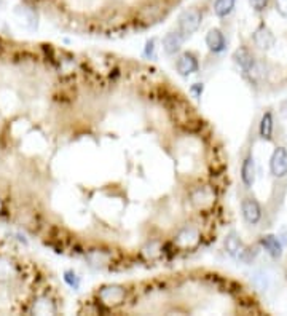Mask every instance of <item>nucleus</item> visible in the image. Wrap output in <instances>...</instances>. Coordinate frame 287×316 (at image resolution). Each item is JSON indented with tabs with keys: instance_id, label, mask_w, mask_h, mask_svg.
I'll use <instances>...</instances> for the list:
<instances>
[{
	"instance_id": "obj_1",
	"label": "nucleus",
	"mask_w": 287,
	"mask_h": 316,
	"mask_svg": "<svg viewBox=\"0 0 287 316\" xmlns=\"http://www.w3.org/2000/svg\"><path fill=\"white\" fill-rule=\"evenodd\" d=\"M168 11H169V5L166 0H147V2H144L137 7L134 18L139 24L150 26L164 18Z\"/></svg>"
},
{
	"instance_id": "obj_2",
	"label": "nucleus",
	"mask_w": 287,
	"mask_h": 316,
	"mask_svg": "<svg viewBox=\"0 0 287 316\" xmlns=\"http://www.w3.org/2000/svg\"><path fill=\"white\" fill-rule=\"evenodd\" d=\"M201 22H203V11L198 8H190L180 13V16L177 19V29L185 37H190L200 29Z\"/></svg>"
},
{
	"instance_id": "obj_3",
	"label": "nucleus",
	"mask_w": 287,
	"mask_h": 316,
	"mask_svg": "<svg viewBox=\"0 0 287 316\" xmlns=\"http://www.w3.org/2000/svg\"><path fill=\"white\" fill-rule=\"evenodd\" d=\"M98 299L102 305L106 307H118L122 305L125 299H126V287L120 284H110V286H104L99 289Z\"/></svg>"
},
{
	"instance_id": "obj_4",
	"label": "nucleus",
	"mask_w": 287,
	"mask_h": 316,
	"mask_svg": "<svg viewBox=\"0 0 287 316\" xmlns=\"http://www.w3.org/2000/svg\"><path fill=\"white\" fill-rule=\"evenodd\" d=\"M200 69L198 58L192 51H184L176 59V71L180 77H188L192 74H197Z\"/></svg>"
},
{
	"instance_id": "obj_5",
	"label": "nucleus",
	"mask_w": 287,
	"mask_h": 316,
	"mask_svg": "<svg viewBox=\"0 0 287 316\" xmlns=\"http://www.w3.org/2000/svg\"><path fill=\"white\" fill-rule=\"evenodd\" d=\"M187 40V37L182 34L179 29L176 31H169L161 40V47H163V51L166 53V55L169 56H174L177 55V53L180 51L182 45H184V42Z\"/></svg>"
},
{
	"instance_id": "obj_6",
	"label": "nucleus",
	"mask_w": 287,
	"mask_h": 316,
	"mask_svg": "<svg viewBox=\"0 0 287 316\" xmlns=\"http://www.w3.org/2000/svg\"><path fill=\"white\" fill-rule=\"evenodd\" d=\"M270 171L275 177L287 176V149L278 147L275 149L270 160Z\"/></svg>"
},
{
	"instance_id": "obj_7",
	"label": "nucleus",
	"mask_w": 287,
	"mask_h": 316,
	"mask_svg": "<svg viewBox=\"0 0 287 316\" xmlns=\"http://www.w3.org/2000/svg\"><path fill=\"white\" fill-rule=\"evenodd\" d=\"M241 213L249 225H257L262 219V208L255 198H244L241 203Z\"/></svg>"
},
{
	"instance_id": "obj_8",
	"label": "nucleus",
	"mask_w": 287,
	"mask_h": 316,
	"mask_svg": "<svg viewBox=\"0 0 287 316\" xmlns=\"http://www.w3.org/2000/svg\"><path fill=\"white\" fill-rule=\"evenodd\" d=\"M252 40H254L257 48H260V50H270V48L275 47L276 38H275V35H273V32L267 28V26L262 24V26H258V29L254 32Z\"/></svg>"
},
{
	"instance_id": "obj_9",
	"label": "nucleus",
	"mask_w": 287,
	"mask_h": 316,
	"mask_svg": "<svg viewBox=\"0 0 287 316\" xmlns=\"http://www.w3.org/2000/svg\"><path fill=\"white\" fill-rule=\"evenodd\" d=\"M206 45L212 53H222L227 47V40H225V35L222 34L220 29H211L209 32L206 34Z\"/></svg>"
},
{
	"instance_id": "obj_10",
	"label": "nucleus",
	"mask_w": 287,
	"mask_h": 316,
	"mask_svg": "<svg viewBox=\"0 0 287 316\" xmlns=\"http://www.w3.org/2000/svg\"><path fill=\"white\" fill-rule=\"evenodd\" d=\"M241 180L247 189H251L254 186V182H255V162H254L252 155H247L244 158L243 165H241Z\"/></svg>"
},
{
	"instance_id": "obj_11",
	"label": "nucleus",
	"mask_w": 287,
	"mask_h": 316,
	"mask_svg": "<svg viewBox=\"0 0 287 316\" xmlns=\"http://www.w3.org/2000/svg\"><path fill=\"white\" fill-rule=\"evenodd\" d=\"M260 244L265 249V251L273 257V259H279L282 256V243L276 235H265L260 240Z\"/></svg>"
},
{
	"instance_id": "obj_12",
	"label": "nucleus",
	"mask_w": 287,
	"mask_h": 316,
	"mask_svg": "<svg viewBox=\"0 0 287 316\" xmlns=\"http://www.w3.org/2000/svg\"><path fill=\"white\" fill-rule=\"evenodd\" d=\"M233 59H234V62H236L246 74H249V72L254 69V65H255L254 56H252L247 50H244V48H241V50H238L236 53H234Z\"/></svg>"
},
{
	"instance_id": "obj_13",
	"label": "nucleus",
	"mask_w": 287,
	"mask_h": 316,
	"mask_svg": "<svg viewBox=\"0 0 287 316\" xmlns=\"http://www.w3.org/2000/svg\"><path fill=\"white\" fill-rule=\"evenodd\" d=\"M190 198H192V203L197 206V208H203L206 203L211 205V200H212V193L209 189L206 187H198L195 189L192 193H190Z\"/></svg>"
},
{
	"instance_id": "obj_14",
	"label": "nucleus",
	"mask_w": 287,
	"mask_h": 316,
	"mask_svg": "<svg viewBox=\"0 0 287 316\" xmlns=\"http://www.w3.org/2000/svg\"><path fill=\"white\" fill-rule=\"evenodd\" d=\"M273 126H275V122H273L271 112L264 114L262 120H260V125H258V134H260V138L265 139V141H271V138H273Z\"/></svg>"
},
{
	"instance_id": "obj_15",
	"label": "nucleus",
	"mask_w": 287,
	"mask_h": 316,
	"mask_svg": "<svg viewBox=\"0 0 287 316\" xmlns=\"http://www.w3.org/2000/svg\"><path fill=\"white\" fill-rule=\"evenodd\" d=\"M236 0H216L214 2V13L219 18H227L234 8Z\"/></svg>"
},
{
	"instance_id": "obj_16",
	"label": "nucleus",
	"mask_w": 287,
	"mask_h": 316,
	"mask_svg": "<svg viewBox=\"0 0 287 316\" xmlns=\"http://www.w3.org/2000/svg\"><path fill=\"white\" fill-rule=\"evenodd\" d=\"M64 283H66L69 287H72L74 291H78L82 286V278L74 270H66L64 272Z\"/></svg>"
},
{
	"instance_id": "obj_17",
	"label": "nucleus",
	"mask_w": 287,
	"mask_h": 316,
	"mask_svg": "<svg viewBox=\"0 0 287 316\" xmlns=\"http://www.w3.org/2000/svg\"><path fill=\"white\" fill-rule=\"evenodd\" d=\"M225 247H227V251H228L230 256H238L240 253H243L241 251V241H240V238H236V235L234 233H231L227 238Z\"/></svg>"
},
{
	"instance_id": "obj_18",
	"label": "nucleus",
	"mask_w": 287,
	"mask_h": 316,
	"mask_svg": "<svg viewBox=\"0 0 287 316\" xmlns=\"http://www.w3.org/2000/svg\"><path fill=\"white\" fill-rule=\"evenodd\" d=\"M155 51H156V40L155 38H149L146 42V47H144V56L147 59H155Z\"/></svg>"
},
{
	"instance_id": "obj_19",
	"label": "nucleus",
	"mask_w": 287,
	"mask_h": 316,
	"mask_svg": "<svg viewBox=\"0 0 287 316\" xmlns=\"http://www.w3.org/2000/svg\"><path fill=\"white\" fill-rule=\"evenodd\" d=\"M188 91H190V95H192L195 99H200L201 95H203V91H204V83H200V82L193 83Z\"/></svg>"
},
{
	"instance_id": "obj_20",
	"label": "nucleus",
	"mask_w": 287,
	"mask_h": 316,
	"mask_svg": "<svg viewBox=\"0 0 287 316\" xmlns=\"http://www.w3.org/2000/svg\"><path fill=\"white\" fill-rule=\"evenodd\" d=\"M11 275V265L5 260H0V280H5Z\"/></svg>"
},
{
	"instance_id": "obj_21",
	"label": "nucleus",
	"mask_w": 287,
	"mask_h": 316,
	"mask_svg": "<svg viewBox=\"0 0 287 316\" xmlns=\"http://www.w3.org/2000/svg\"><path fill=\"white\" fill-rule=\"evenodd\" d=\"M270 0H251V5L255 11H264Z\"/></svg>"
},
{
	"instance_id": "obj_22",
	"label": "nucleus",
	"mask_w": 287,
	"mask_h": 316,
	"mask_svg": "<svg viewBox=\"0 0 287 316\" xmlns=\"http://www.w3.org/2000/svg\"><path fill=\"white\" fill-rule=\"evenodd\" d=\"M276 10L287 18V0H276Z\"/></svg>"
}]
</instances>
